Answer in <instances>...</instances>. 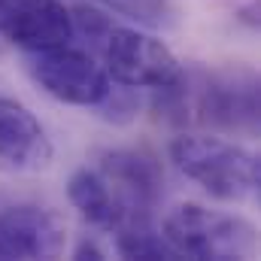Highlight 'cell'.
<instances>
[{
  "instance_id": "cell-15",
  "label": "cell",
  "mask_w": 261,
  "mask_h": 261,
  "mask_svg": "<svg viewBox=\"0 0 261 261\" xmlns=\"http://www.w3.org/2000/svg\"><path fill=\"white\" fill-rule=\"evenodd\" d=\"M73 258H94V261H100V258H103V252L97 249V243H91V240H82V243L76 246Z\"/></svg>"
},
{
  "instance_id": "cell-10",
  "label": "cell",
  "mask_w": 261,
  "mask_h": 261,
  "mask_svg": "<svg viewBox=\"0 0 261 261\" xmlns=\"http://www.w3.org/2000/svg\"><path fill=\"white\" fill-rule=\"evenodd\" d=\"M67 195L73 200V206L97 228L107 231H119L125 225V213L119 206V200L113 195V189L107 186V179L94 170V167H79L70 176Z\"/></svg>"
},
{
  "instance_id": "cell-3",
  "label": "cell",
  "mask_w": 261,
  "mask_h": 261,
  "mask_svg": "<svg viewBox=\"0 0 261 261\" xmlns=\"http://www.w3.org/2000/svg\"><path fill=\"white\" fill-rule=\"evenodd\" d=\"M164 237L179 252V258L197 261L252 258L258 249V234L246 219L197 203H182L167 213Z\"/></svg>"
},
{
  "instance_id": "cell-6",
  "label": "cell",
  "mask_w": 261,
  "mask_h": 261,
  "mask_svg": "<svg viewBox=\"0 0 261 261\" xmlns=\"http://www.w3.org/2000/svg\"><path fill=\"white\" fill-rule=\"evenodd\" d=\"M94 170L107 179V186L113 189V195L125 213L122 228L143 225L152 219V210L161 197V170L152 158L130 152V149H113V152L97 155Z\"/></svg>"
},
{
  "instance_id": "cell-13",
  "label": "cell",
  "mask_w": 261,
  "mask_h": 261,
  "mask_svg": "<svg viewBox=\"0 0 261 261\" xmlns=\"http://www.w3.org/2000/svg\"><path fill=\"white\" fill-rule=\"evenodd\" d=\"M130 91H134V88H128V85H122V88H110V94L97 103V107L103 110V119H110V122H128V119H134L140 100H137Z\"/></svg>"
},
{
  "instance_id": "cell-2",
  "label": "cell",
  "mask_w": 261,
  "mask_h": 261,
  "mask_svg": "<svg viewBox=\"0 0 261 261\" xmlns=\"http://www.w3.org/2000/svg\"><path fill=\"white\" fill-rule=\"evenodd\" d=\"M176 167L219 200H249L258 195L261 164L252 152L222 137H176L170 146Z\"/></svg>"
},
{
  "instance_id": "cell-11",
  "label": "cell",
  "mask_w": 261,
  "mask_h": 261,
  "mask_svg": "<svg viewBox=\"0 0 261 261\" xmlns=\"http://www.w3.org/2000/svg\"><path fill=\"white\" fill-rule=\"evenodd\" d=\"M116 249L122 258L134 261H176L179 252L167 243L164 234H155L149 222L143 225H128L116 231Z\"/></svg>"
},
{
  "instance_id": "cell-16",
  "label": "cell",
  "mask_w": 261,
  "mask_h": 261,
  "mask_svg": "<svg viewBox=\"0 0 261 261\" xmlns=\"http://www.w3.org/2000/svg\"><path fill=\"white\" fill-rule=\"evenodd\" d=\"M9 3H12V0H0V15H3V9H6Z\"/></svg>"
},
{
  "instance_id": "cell-8",
  "label": "cell",
  "mask_w": 261,
  "mask_h": 261,
  "mask_svg": "<svg viewBox=\"0 0 261 261\" xmlns=\"http://www.w3.org/2000/svg\"><path fill=\"white\" fill-rule=\"evenodd\" d=\"M0 34L28 52H46L70 46L76 28L61 0H12L0 15Z\"/></svg>"
},
{
  "instance_id": "cell-12",
  "label": "cell",
  "mask_w": 261,
  "mask_h": 261,
  "mask_svg": "<svg viewBox=\"0 0 261 261\" xmlns=\"http://www.w3.org/2000/svg\"><path fill=\"white\" fill-rule=\"evenodd\" d=\"M100 3L125 18L149 24V28H167L173 21V9L167 0H100Z\"/></svg>"
},
{
  "instance_id": "cell-9",
  "label": "cell",
  "mask_w": 261,
  "mask_h": 261,
  "mask_svg": "<svg viewBox=\"0 0 261 261\" xmlns=\"http://www.w3.org/2000/svg\"><path fill=\"white\" fill-rule=\"evenodd\" d=\"M52 161V143L37 116L18 100L0 97V167L6 170H43Z\"/></svg>"
},
{
  "instance_id": "cell-14",
  "label": "cell",
  "mask_w": 261,
  "mask_h": 261,
  "mask_svg": "<svg viewBox=\"0 0 261 261\" xmlns=\"http://www.w3.org/2000/svg\"><path fill=\"white\" fill-rule=\"evenodd\" d=\"M70 18H73V28H79V31H82V34H85L94 46H97V43L103 40V34L113 28V21H110L103 12L91 9V6H76Z\"/></svg>"
},
{
  "instance_id": "cell-5",
  "label": "cell",
  "mask_w": 261,
  "mask_h": 261,
  "mask_svg": "<svg viewBox=\"0 0 261 261\" xmlns=\"http://www.w3.org/2000/svg\"><path fill=\"white\" fill-rule=\"evenodd\" d=\"M28 73L46 94L70 107H97L113 88L103 67L91 55L76 52L70 46L31 52Z\"/></svg>"
},
{
  "instance_id": "cell-7",
  "label": "cell",
  "mask_w": 261,
  "mask_h": 261,
  "mask_svg": "<svg viewBox=\"0 0 261 261\" xmlns=\"http://www.w3.org/2000/svg\"><path fill=\"white\" fill-rule=\"evenodd\" d=\"M64 222L58 213L34 203L0 210V261L58 258L64 252Z\"/></svg>"
},
{
  "instance_id": "cell-4",
  "label": "cell",
  "mask_w": 261,
  "mask_h": 261,
  "mask_svg": "<svg viewBox=\"0 0 261 261\" xmlns=\"http://www.w3.org/2000/svg\"><path fill=\"white\" fill-rule=\"evenodd\" d=\"M107 73L113 76V82L128 85V88H158L170 79L179 76V61L173 58V52L140 31L130 28H110L103 34V40L97 43Z\"/></svg>"
},
{
  "instance_id": "cell-1",
  "label": "cell",
  "mask_w": 261,
  "mask_h": 261,
  "mask_svg": "<svg viewBox=\"0 0 261 261\" xmlns=\"http://www.w3.org/2000/svg\"><path fill=\"white\" fill-rule=\"evenodd\" d=\"M261 100L258 73L249 67H216L182 70V125L258 134Z\"/></svg>"
}]
</instances>
